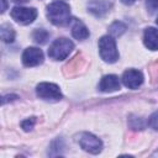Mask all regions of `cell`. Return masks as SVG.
Returning a JSON list of instances; mask_svg holds the SVG:
<instances>
[{
	"label": "cell",
	"mask_w": 158,
	"mask_h": 158,
	"mask_svg": "<svg viewBox=\"0 0 158 158\" xmlns=\"http://www.w3.org/2000/svg\"><path fill=\"white\" fill-rule=\"evenodd\" d=\"M47 17L56 26H65L70 21V7L67 2L57 0L47 6Z\"/></svg>",
	"instance_id": "obj_1"
},
{
	"label": "cell",
	"mask_w": 158,
	"mask_h": 158,
	"mask_svg": "<svg viewBox=\"0 0 158 158\" xmlns=\"http://www.w3.org/2000/svg\"><path fill=\"white\" fill-rule=\"evenodd\" d=\"M73 47H74V44H73V42L70 40H68V38H58L49 46L48 56H49V58H52L54 60L65 59L69 56V53L72 52Z\"/></svg>",
	"instance_id": "obj_2"
},
{
	"label": "cell",
	"mask_w": 158,
	"mask_h": 158,
	"mask_svg": "<svg viewBox=\"0 0 158 158\" xmlns=\"http://www.w3.org/2000/svg\"><path fill=\"white\" fill-rule=\"evenodd\" d=\"M99 51L101 58L107 63H115L118 59V52L115 40L110 36H104L99 41Z\"/></svg>",
	"instance_id": "obj_3"
},
{
	"label": "cell",
	"mask_w": 158,
	"mask_h": 158,
	"mask_svg": "<svg viewBox=\"0 0 158 158\" xmlns=\"http://www.w3.org/2000/svg\"><path fill=\"white\" fill-rule=\"evenodd\" d=\"M36 93L40 99L47 101H58L62 99V93L58 85L53 83H40L36 88Z\"/></svg>",
	"instance_id": "obj_4"
},
{
	"label": "cell",
	"mask_w": 158,
	"mask_h": 158,
	"mask_svg": "<svg viewBox=\"0 0 158 158\" xmlns=\"http://www.w3.org/2000/svg\"><path fill=\"white\" fill-rule=\"evenodd\" d=\"M78 142H79V146L85 152H89L91 154H98L102 149V142L96 136H94L91 133H88V132L81 133Z\"/></svg>",
	"instance_id": "obj_5"
},
{
	"label": "cell",
	"mask_w": 158,
	"mask_h": 158,
	"mask_svg": "<svg viewBox=\"0 0 158 158\" xmlns=\"http://www.w3.org/2000/svg\"><path fill=\"white\" fill-rule=\"evenodd\" d=\"M37 16V11L33 7H21L15 6L11 10V17L20 25H28L33 22Z\"/></svg>",
	"instance_id": "obj_6"
},
{
	"label": "cell",
	"mask_w": 158,
	"mask_h": 158,
	"mask_svg": "<svg viewBox=\"0 0 158 158\" xmlns=\"http://www.w3.org/2000/svg\"><path fill=\"white\" fill-rule=\"evenodd\" d=\"M86 64V59L81 53H77L72 59H69L67 62V64L63 67V73L65 77L70 78V77H75L78 75L85 67Z\"/></svg>",
	"instance_id": "obj_7"
},
{
	"label": "cell",
	"mask_w": 158,
	"mask_h": 158,
	"mask_svg": "<svg viewBox=\"0 0 158 158\" xmlns=\"http://www.w3.org/2000/svg\"><path fill=\"white\" fill-rule=\"evenodd\" d=\"M43 62V53L40 48L28 47L22 53V63L26 67H35Z\"/></svg>",
	"instance_id": "obj_8"
},
{
	"label": "cell",
	"mask_w": 158,
	"mask_h": 158,
	"mask_svg": "<svg viewBox=\"0 0 158 158\" xmlns=\"http://www.w3.org/2000/svg\"><path fill=\"white\" fill-rule=\"evenodd\" d=\"M122 81L125 86L130 89H137L143 83V75L139 70L136 69H127L122 75Z\"/></svg>",
	"instance_id": "obj_9"
},
{
	"label": "cell",
	"mask_w": 158,
	"mask_h": 158,
	"mask_svg": "<svg viewBox=\"0 0 158 158\" xmlns=\"http://www.w3.org/2000/svg\"><path fill=\"white\" fill-rule=\"evenodd\" d=\"M111 9V2L106 0H91L88 2V10L96 17H102Z\"/></svg>",
	"instance_id": "obj_10"
},
{
	"label": "cell",
	"mask_w": 158,
	"mask_h": 158,
	"mask_svg": "<svg viewBox=\"0 0 158 158\" xmlns=\"http://www.w3.org/2000/svg\"><path fill=\"white\" fill-rule=\"evenodd\" d=\"M99 89L104 93H111V91L118 90L120 89L118 77H116L114 74H109V75L102 77V79L100 80V84H99Z\"/></svg>",
	"instance_id": "obj_11"
},
{
	"label": "cell",
	"mask_w": 158,
	"mask_h": 158,
	"mask_svg": "<svg viewBox=\"0 0 158 158\" xmlns=\"http://www.w3.org/2000/svg\"><path fill=\"white\" fill-rule=\"evenodd\" d=\"M143 41L148 49L157 51L158 49V30L154 27H147L144 30Z\"/></svg>",
	"instance_id": "obj_12"
},
{
	"label": "cell",
	"mask_w": 158,
	"mask_h": 158,
	"mask_svg": "<svg viewBox=\"0 0 158 158\" xmlns=\"http://www.w3.org/2000/svg\"><path fill=\"white\" fill-rule=\"evenodd\" d=\"M72 35H73L74 38H77L79 41H83V40H86L89 37V30L86 28V26L81 21L75 20L74 25L72 27Z\"/></svg>",
	"instance_id": "obj_13"
},
{
	"label": "cell",
	"mask_w": 158,
	"mask_h": 158,
	"mask_svg": "<svg viewBox=\"0 0 158 158\" xmlns=\"http://www.w3.org/2000/svg\"><path fill=\"white\" fill-rule=\"evenodd\" d=\"M0 36L4 42H12L15 38V31L10 25H2L0 27Z\"/></svg>",
	"instance_id": "obj_14"
},
{
	"label": "cell",
	"mask_w": 158,
	"mask_h": 158,
	"mask_svg": "<svg viewBox=\"0 0 158 158\" xmlns=\"http://www.w3.org/2000/svg\"><path fill=\"white\" fill-rule=\"evenodd\" d=\"M128 126L135 131H141V130L144 128L146 122L143 121V118H141L136 115H131L130 118H128Z\"/></svg>",
	"instance_id": "obj_15"
},
{
	"label": "cell",
	"mask_w": 158,
	"mask_h": 158,
	"mask_svg": "<svg viewBox=\"0 0 158 158\" xmlns=\"http://www.w3.org/2000/svg\"><path fill=\"white\" fill-rule=\"evenodd\" d=\"M62 148H64V144H63V141L62 138H57L52 142L51 144V148L48 151V154L49 156H62Z\"/></svg>",
	"instance_id": "obj_16"
},
{
	"label": "cell",
	"mask_w": 158,
	"mask_h": 158,
	"mask_svg": "<svg viewBox=\"0 0 158 158\" xmlns=\"http://www.w3.org/2000/svg\"><path fill=\"white\" fill-rule=\"evenodd\" d=\"M49 37V33L44 30V28H37L35 32H33V40L36 43H40V44H43L47 42Z\"/></svg>",
	"instance_id": "obj_17"
},
{
	"label": "cell",
	"mask_w": 158,
	"mask_h": 158,
	"mask_svg": "<svg viewBox=\"0 0 158 158\" xmlns=\"http://www.w3.org/2000/svg\"><path fill=\"white\" fill-rule=\"evenodd\" d=\"M110 33L114 36H120L126 31V25L121 21H115L111 26H110Z\"/></svg>",
	"instance_id": "obj_18"
},
{
	"label": "cell",
	"mask_w": 158,
	"mask_h": 158,
	"mask_svg": "<svg viewBox=\"0 0 158 158\" xmlns=\"http://www.w3.org/2000/svg\"><path fill=\"white\" fill-rule=\"evenodd\" d=\"M148 72H149L152 83H157V81H158V60L153 62V63L148 67Z\"/></svg>",
	"instance_id": "obj_19"
},
{
	"label": "cell",
	"mask_w": 158,
	"mask_h": 158,
	"mask_svg": "<svg viewBox=\"0 0 158 158\" xmlns=\"http://www.w3.org/2000/svg\"><path fill=\"white\" fill-rule=\"evenodd\" d=\"M35 122H36V117H30V118L22 121V122H21V126H22V128H23L25 131H30V130H32Z\"/></svg>",
	"instance_id": "obj_20"
},
{
	"label": "cell",
	"mask_w": 158,
	"mask_h": 158,
	"mask_svg": "<svg viewBox=\"0 0 158 158\" xmlns=\"http://www.w3.org/2000/svg\"><path fill=\"white\" fill-rule=\"evenodd\" d=\"M146 6H147V10L153 14L158 10V0H146Z\"/></svg>",
	"instance_id": "obj_21"
},
{
	"label": "cell",
	"mask_w": 158,
	"mask_h": 158,
	"mask_svg": "<svg viewBox=\"0 0 158 158\" xmlns=\"http://www.w3.org/2000/svg\"><path fill=\"white\" fill-rule=\"evenodd\" d=\"M148 125H149L153 130L158 131V111H156V112L149 117V120H148Z\"/></svg>",
	"instance_id": "obj_22"
},
{
	"label": "cell",
	"mask_w": 158,
	"mask_h": 158,
	"mask_svg": "<svg viewBox=\"0 0 158 158\" xmlns=\"http://www.w3.org/2000/svg\"><path fill=\"white\" fill-rule=\"evenodd\" d=\"M15 99H17V95H5V96L2 98V105H5L9 100L12 101V100H15Z\"/></svg>",
	"instance_id": "obj_23"
},
{
	"label": "cell",
	"mask_w": 158,
	"mask_h": 158,
	"mask_svg": "<svg viewBox=\"0 0 158 158\" xmlns=\"http://www.w3.org/2000/svg\"><path fill=\"white\" fill-rule=\"evenodd\" d=\"M1 1V12H5V10H6V7H7V2H6V0H0Z\"/></svg>",
	"instance_id": "obj_24"
},
{
	"label": "cell",
	"mask_w": 158,
	"mask_h": 158,
	"mask_svg": "<svg viewBox=\"0 0 158 158\" xmlns=\"http://www.w3.org/2000/svg\"><path fill=\"white\" fill-rule=\"evenodd\" d=\"M135 1H136V0H121V2L125 4V5H132Z\"/></svg>",
	"instance_id": "obj_25"
},
{
	"label": "cell",
	"mask_w": 158,
	"mask_h": 158,
	"mask_svg": "<svg viewBox=\"0 0 158 158\" xmlns=\"http://www.w3.org/2000/svg\"><path fill=\"white\" fill-rule=\"evenodd\" d=\"M15 2H26V1H30V0H12Z\"/></svg>",
	"instance_id": "obj_26"
},
{
	"label": "cell",
	"mask_w": 158,
	"mask_h": 158,
	"mask_svg": "<svg viewBox=\"0 0 158 158\" xmlns=\"http://www.w3.org/2000/svg\"><path fill=\"white\" fill-rule=\"evenodd\" d=\"M156 22H157V25H158V19H157V21H156Z\"/></svg>",
	"instance_id": "obj_27"
}]
</instances>
